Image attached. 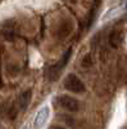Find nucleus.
I'll return each instance as SVG.
<instances>
[{"label": "nucleus", "instance_id": "3", "mask_svg": "<svg viewBox=\"0 0 127 129\" xmlns=\"http://www.w3.org/2000/svg\"><path fill=\"white\" fill-rule=\"evenodd\" d=\"M69 57H71V49L67 50V52L64 53V56L62 57V59H60L58 63H55L54 66H51V67H49V70H48V79H49L50 81L55 80V79L58 78L59 72L66 67V64H67Z\"/></svg>", "mask_w": 127, "mask_h": 129}, {"label": "nucleus", "instance_id": "4", "mask_svg": "<svg viewBox=\"0 0 127 129\" xmlns=\"http://www.w3.org/2000/svg\"><path fill=\"white\" fill-rule=\"evenodd\" d=\"M49 114H50V110H49V107H42V109L37 112V116H36V119H35V128L39 129L41 128L42 125H44L48 120V117H49Z\"/></svg>", "mask_w": 127, "mask_h": 129}, {"label": "nucleus", "instance_id": "7", "mask_svg": "<svg viewBox=\"0 0 127 129\" xmlns=\"http://www.w3.org/2000/svg\"><path fill=\"white\" fill-rule=\"evenodd\" d=\"M82 64L85 67H89V66H91V58H90V54H87L86 57H85V59L82 61Z\"/></svg>", "mask_w": 127, "mask_h": 129}, {"label": "nucleus", "instance_id": "5", "mask_svg": "<svg viewBox=\"0 0 127 129\" xmlns=\"http://www.w3.org/2000/svg\"><path fill=\"white\" fill-rule=\"evenodd\" d=\"M31 92L30 89L23 92L22 94L19 95V100H18V103H19V107H21V110H26L27 109V106L30 105V101H31Z\"/></svg>", "mask_w": 127, "mask_h": 129}, {"label": "nucleus", "instance_id": "8", "mask_svg": "<svg viewBox=\"0 0 127 129\" xmlns=\"http://www.w3.org/2000/svg\"><path fill=\"white\" fill-rule=\"evenodd\" d=\"M55 129H62V128H59V126H57V128H55Z\"/></svg>", "mask_w": 127, "mask_h": 129}, {"label": "nucleus", "instance_id": "1", "mask_svg": "<svg viewBox=\"0 0 127 129\" xmlns=\"http://www.w3.org/2000/svg\"><path fill=\"white\" fill-rule=\"evenodd\" d=\"M63 85H64V88L67 90H69L72 93H83L85 90H86V87H85L83 81L78 76H76L75 74H69L64 79Z\"/></svg>", "mask_w": 127, "mask_h": 129}, {"label": "nucleus", "instance_id": "2", "mask_svg": "<svg viewBox=\"0 0 127 129\" xmlns=\"http://www.w3.org/2000/svg\"><path fill=\"white\" fill-rule=\"evenodd\" d=\"M57 103L69 112H77L80 110V102L75 98V97H71L67 94H62L57 98Z\"/></svg>", "mask_w": 127, "mask_h": 129}, {"label": "nucleus", "instance_id": "6", "mask_svg": "<svg viewBox=\"0 0 127 129\" xmlns=\"http://www.w3.org/2000/svg\"><path fill=\"white\" fill-rule=\"evenodd\" d=\"M122 43V34L119 31H112L109 35V44L113 48H118Z\"/></svg>", "mask_w": 127, "mask_h": 129}]
</instances>
